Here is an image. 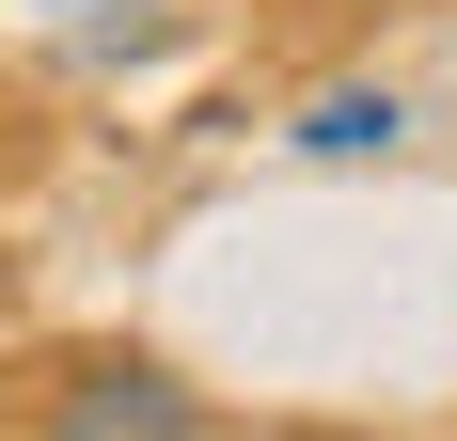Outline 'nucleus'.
<instances>
[{
    "label": "nucleus",
    "mask_w": 457,
    "mask_h": 441,
    "mask_svg": "<svg viewBox=\"0 0 457 441\" xmlns=\"http://www.w3.org/2000/svg\"><path fill=\"white\" fill-rule=\"evenodd\" d=\"M47 426H63V441H111V426H142V441H205L221 410L189 395V379H158V362H95L79 395H47Z\"/></svg>",
    "instance_id": "nucleus-1"
},
{
    "label": "nucleus",
    "mask_w": 457,
    "mask_h": 441,
    "mask_svg": "<svg viewBox=\"0 0 457 441\" xmlns=\"http://www.w3.org/2000/svg\"><path fill=\"white\" fill-rule=\"evenodd\" d=\"M395 127H411V111H395V95H378V79H331L316 111H300V158H378V142H395Z\"/></svg>",
    "instance_id": "nucleus-2"
}]
</instances>
